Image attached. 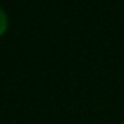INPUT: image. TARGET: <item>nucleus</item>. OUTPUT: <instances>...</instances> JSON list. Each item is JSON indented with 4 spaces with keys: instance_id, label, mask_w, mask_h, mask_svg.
Instances as JSON below:
<instances>
[{
    "instance_id": "nucleus-2",
    "label": "nucleus",
    "mask_w": 124,
    "mask_h": 124,
    "mask_svg": "<svg viewBox=\"0 0 124 124\" xmlns=\"http://www.w3.org/2000/svg\"><path fill=\"white\" fill-rule=\"evenodd\" d=\"M123 124H124V123H123Z\"/></svg>"
},
{
    "instance_id": "nucleus-1",
    "label": "nucleus",
    "mask_w": 124,
    "mask_h": 124,
    "mask_svg": "<svg viewBox=\"0 0 124 124\" xmlns=\"http://www.w3.org/2000/svg\"><path fill=\"white\" fill-rule=\"evenodd\" d=\"M6 28H8V16H6V13L0 8V36L6 31Z\"/></svg>"
}]
</instances>
